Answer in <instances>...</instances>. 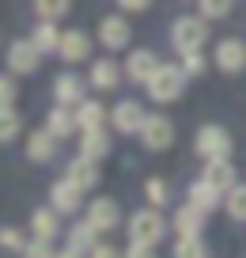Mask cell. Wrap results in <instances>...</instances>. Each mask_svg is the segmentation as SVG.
<instances>
[{"instance_id":"obj_1","label":"cell","mask_w":246,"mask_h":258,"mask_svg":"<svg viewBox=\"0 0 246 258\" xmlns=\"http://www.w3.org/2000/svg\"><path fill=\"white\" fill-rule=\"evenodd\" d=\"M186 80H190V76H186L182 64H159L155 73L148 76L144 88H148V95L155 99V103H178L182 91H186Z\"/></svg>"},{"instance_id":"obj_2","label":"cell","mask_w":246,"mask_h":258,"mask_svg":"<svg viewBox=\"0 0 246 258\" xmlns=\"http://www.w3.org/2000/svg\"><path fill=\"white\" fill-rule=\"evenodd\" d=\"M125 228H129V239L133 243H151V247H159V239L167 235V220H163V213L155 205L151 209H136Z\"/></svg>"},{"instance_id":"obj_3","label":"cell","mask_w":246,"mask_h":258,"mask_svg":"<svg viewBox=\"0 0 246 258\" xmlns=\"http://www.w3.org/2000/svg\"><path fill=\"white\" fill-rule=\"evenodd\" d=\"M231 148H235V141L223 125H201L193 137V152L201 160H231Z\"/></svg>"},{"instance_id":"obj_4","label":"cell","mask_w":246,"mask_h":258,"mask_svg":"<svg viewBox=\"0 0 246 258\" xmlns=\"http://www.w3.org/2000/svg\"><path fill=\"white\" fill-rule=\"evenodd\" d=\"M208 42V27H205V16H182L171 23V46L178 53H190V49H201Z\"/></svg>"},{"instance_id":"obj_5","label":"cell","mask_w":246,"mask_h":258,"mask_svg":"<svg viewBox=\"0 0 246 258\" xmlns=\"http://www.w3.org/2000/svg\"><path fill=\"white\" fill-rule=\"evenodd\" d=\"M140 145L148 152H167L175 145V125H171L167 114H148L140 125Z\"/></svg>"},{"instance_id":"obj_6","label":"cell","mask_w":246,"mask_h":258,"mask_svg":"<svg viewBox=\"0 0 246 258\" xmlns=\"http://www.w3.org/2000/svg\"><path fill=\"white\" fill-rule=\"evenodd\" d=\"M144 118H148V110H144L136 99H121V103L114 106V114H110V125H114L118 137H140Z\"/></svg>"},{"instance_id":"obj_7","label":"cell","mask_w":246,"mask_h":258,"mask_svg":"<svg viewBox=\"0 0 246 258\" xmlns=\"http://www.w3.org/2000/svg\"><path fill=\"white\" fill-rule=\"evenodd\" d=\"M38 64H42V53H38V46H34L31 38H19V42L8 46V73L34 76V73H38Z\"/></svg>"},{"instance_id":"obj_8","label":"cell","mask_w":246,"mask_h":258,"mask_svg":"<svg viewBox=\"0 0 246 258\" xmlns=\"http://www.w3.org/2000/svg\"><path fill=\"white\" fill-rule=\"evenodd\" d=\"M79 202H84V186H76L68 175L57 178V182L49 186V205H53L61 217H72V213H79Z\"/></svg>"},{"instance_id":"obj_9","label":"cell","mask_w":246,"mask_h":258,"mask_svg":"<svg viewBox=\"0 0 246 258\" xmlns=\"http://www.w3.org/2000/svg\"><path fill=\"white\" fill-rule=\"evenodd\" d=\"M57 148H61V137H57L53 129H34V133H27V160L31 163H53Z\"/></svg>"},{"instance_id":"obj_10","label":"cell","mask_w":246,"mask_h":258,"mask_svg":"<svg viewBox=\"0 0 246 258\" xmlns=\"http://www.w3.org/2000/svg\"><path fill=\"white\" fill-rule=\"evenodd\" d=\"M212 61H216V69H220V73L235 76V73H242V69H246V46H242L238 38H220V42H216Z\"/></svg>"},{"instance_id":"obj_11","label":"cell","mask_w":246,"mask_h":258,"mask_svg":"<svg viewBox=\"0 0 246 258\" xmlns=\"http://www.w3.org/2000/svg\"><path fill=\"white\" fill-rule=\"evenodd\" d=\"M99 42H103L106 49H125L129 42H133V27L121 16H106L103 23H99Z\"/></svg>"},{"instance_id":"obj_12","label":"cell","mask_w":246,"mask_h":258,"mask_svg":"<svg viewBox=\"0 0 246 258\" xmlns=\"http://www.w3.org/2000/svg\"><path fill=\"white\" fill-rule=\"evenodd\" d=\"M88 220L99 228V232H114V228L121 224V209L114 198H95V202L88 205Z\"/></svg>"},{"instance_id":"obj_13","label":"cell","mask_w":246,"mask_h":258,"mask_svg":"<svg viewBox=\"0 0 246 258\" xmlns=\"http://www.w3.org/2000/svg\"><path fill=\"white\" fill-rule=\"evenodd\" d=\"M64 175L72 178L76 186H84V190H91V186H99V160H91V156H72L68 163H64Z\"/></svg>"},{"instance_id":"obj_14","label":"cell","mask_w":246,"mask_h":258,"mask_svg":"<svg viewBox=\"0 0 246 258\" xmlns=\"http://www.w3.org/2000/svg\"><path fill=\"white\" fill-rule=\"evenodd\" d=\"M159 69V57L151 53V49H133L129 53V61H125V76L133 84H148V76Z\"/></svg>"},{"instance_id":"obj_15","label":"cell","mask_w":246,"mask_h":258,"mask_svg":"<svg viewBox=\"0 0 246 258\" xmlns=\"http://www.w3.org/2000/svg\"><path fill=\"white\" fill-rule=\"evenodd\" d=\"M46 129H53L57 137H76L79 133V118H76V106H61L57 103L53 110H49V118H46Z\"/></svg>"},{"instance_id":"obj_16","label":"cell","mask_w":246,"mask_h":258,"mask_svg":"<svg viewBox=\"0 0 246 258\" xmlns=\"http://www.w3.org/2000/svg\"><path fill=\"white\" fill-rule=\"evenodd\" d=\"M61 61H68V64H76V61H84V57L91 53V38L84 31H61Z\"/></svg>"},{"instance_id":"obj_17","label":"cell","mask_w":246,"mask_h":258,"mask_svg":"<svg viewBox=\"0 0 246 258\" xmlns=\"http://www.w3.org/2000/svg\"><path fill=\"white\" fill-rule=\"evenodd\" d=\"M53 99L61 106H79L84 103V80H79L76 73H61L53 84Z\"/></svg>"},{"instance_id":"obj_18","label":"cell","mask_w":246,"mask_h":258,"mask_svg":"<svg viewBox=\"0 0 246 258\" xmlns=\"http://www.w3.org/2000/svg\"><path fill=\"white\" fill-rule=\"evenodd\" d=\"M186 198H190L193 205H197L201 213H212L223 205V194L216 190L212 182H205V178H197V182H190V190H186Z\"/></svg>"},{"instance_id":"obj_19","label":"cell","mask_w":246,"mask_h":258,"mask_svg":"<svg viewBox=\"0 0 246 258\" xmlns=\"http://www.w3.org/2000/svg\"><path fill=\"white\" fill-rule=\"evenodd\" d=\"M205 217H208V213H201L193 202H186L182 209L175 213V220H171V224H175L178 235H201V232H205Z\"/></svg>"},{"instance_id":"obj_20","label":"cell","mask_w":246,"mask_h":258,"mask_svg":"<svg viewBox=\"0 0 246 258\" xmlns=\"http://www.w3.org/2000/svg\"><path fill=\"white\" fill-rule=\"evenodd\" d=\"M121 73H125V69H118V61H110V57H99V61L91 64V73H88V80L95 84L99 91H110V88H118Z\"/></svg>"},{"instance_id":"obj_21","label":"cell","mask_w":246,"mask_h":258,"mask_svg":"<svg viewBox=\"0 0 246 258\" xmlns=\"http://www.w3.org/2000/svg\"><path fill=\"white\" fill-rule=\"evenodd\" d=\"M79 152L91 160H106L110 156V133L106 129H79Z\"/></svg>"},{"instance_id":"obj_22","label":"cell","mask_w":246,"mask_h":258,"mask_svg":"<svg viewBox=\"0 0 246 258\" xmlns=\"http://www.w3.org/2000/svg\"><path fill=\"white\" fill-rule=\"evenodd\" d=\"M201 178H205V182H212L220 194H227L231 186H235V167H231L227 160H205V171H201Z\"/></svg>"},{"instance_id":"obj_23","label":"cell","mask_w":246,"mask_h":258,"mask_svg":"<svg viewBox=\"0 0 246 258\" xmlns=\"http://www.w3.org/2000/svg\"><path fill=\"white\" fill-rule=\"evenodd\" d=\"M31 42L38 46V53H57V49H61V31H57L53 19H42V23L34 27Z\"/></svg>"},{"instance_id":"obj_24","label":"cell","mask_w":246,"mask_h":258,"mask_svg":"<svg viewBox=\"0 0 246 258\" xmlns=\"http://www.w3.org/2000/svg\"><path fill=\"white\" fill-rule=\"evenodd\" d=\"M57 217H61V213L53 209V205H49V209H34L31 213V232L38 235V239H57Z\"/></svg>"},{"instance_id":"obj_25","label":"cell","mask_w":246,"mask_h":258,"mask_svg":"<svg viewBox=\"0 0 246 258\" xmlns=\"http://www.w3.org/2000/svg\"><path fill=\"white\" fill-rule=\"evenodd\" d=\"M76 118H79V129H103L106 125V110L95 99H84V103L76 106Z\"/></svg>"},{"instance_id":"obj_26","label":"cell","mask_w":246,"mask_h":258,"mask_svg":"<svg viewBox=\"0 0 246 258\" xmlns=\"http://www.w3.org/2000/svg\"><path fill=\"white\" fill-rule=\"evenodd\" d=\"M23 133V118H19L16 106H0V145H12V141Z\"/></svg>"},{"instance_id":"obj_27","label":"cell","mask_w":246,"mask_h":258,"mask_svg":"<svg viewBox=\"0 0 246 258\" xmlns=\"http://www.w3.org/2000/svg\"><path fill=\"white\" fill-rule=\"evenodd\" d=\"M68 243H72V247H79V250H91L99 243V228L91 224V220H79V224L68 228Z\"/></svg>"},{"instance_id":"obj_28","label":"cell","mask_w":246,"mask_h":258,"mask_svg":"<svg viewBox=\"0 0 246 258\" xmlns=\"http://www.w3.org/2000/svg\"><path fill=\"white\" fill-rule=\"evenodd\" d=\"M223 205H227V217L238 220V224H246V186H231L227 194H223Z\"/></svg>"},{"instance_id":"obj_29","label":"cell","mask_w":246,"mask_h":258,"mask_svg":"<svg viewBox=\"0 0 246 258\" xmlns=\"http://www.w3.org/2000/svg\"><path fill=\"white\" fill-rule=\"evenodd\" d=\"M171 258H208V247H205L201 235H178L175 254H171Z\"/></svg>"},{"instance_id":"obj_30","label":"cell","mask_w":246,"mask_h":258,"mask_svg":"<svg viewBox=\"0 0 246 258\" xmlns=\"http://www.w3.org/2000/svg\"><path fill=\"white\" fill-rule=\"evenodd\" d=\"M34 12H38L42 19H64L72 12V0H34Z\"/></svg>"},{"instance_id":"obj_31","label":"cell","mask_w":246,"mask_h":258,"mask_svg":"<svg viewBox=\"0 0 246 258\" xmlns=\"http://www.w3.org/2000/svg\"><path fill=\"white\" fill-rule=\"evenodd\" d=\"M231 4L235 0H197V12L205 19H223V16H231Z\"/></svg>"},{"instance_id":"obj_32","label":"cell","mask_w":246,"mask_h":258,"mask_svg":"<svg viewBox=\"0 0 246 258\" xmlns=\"http://www.w3.org/2000/svg\"><path fill=\"white\" fill-rule=\"evenodd\" d=\"M144 194H148V202L155 205V209H163V205H167V198H171V190H167V182H163V178H148V182H144Z\"/></svg>"},{"instance_id":"obj_33","label":"cell","mask_w":246,"mask_h":258,"mask_svg":"<svg viewBox=\"0 0 246 258\" xmlns=\"http://www.w3.org/2000/svg\"><path fill=\"white\" fill-rule=\"evenodd\" d=\"M27 243H31V239H23L16 228H0V247H4V250H12V254H23Z\"/></svg>"},{"instance_id":"obj_34","label":"cell","mask_w":246,"mask_h":258,"mask_svg":"<svg viewBox=\"0 0 246 258\" xmlns=\"http://www.w3.org/2000/svg\"><path fill=\"white\" fill-rule=\"evenodd\" d=\"M23 258H57V250H53V239H38V235H34V239L27 243Z\"/></svg>"},{"instance_id":"obj_35","label":"cell","mask_w":246,"mask_h":258,"mask_svg":"<svg viewBox=\"0 0 246 258\" xmlns=\"http://www.w3.org/2000/svg\"><path fill=\"white\" fill-rule=\"evenodd\" d=\"M16 95H19L16 76H12V73H0V106H12V103H16Z\"/></svg>"},{"instance_id":"obj_36","label":"cell","mask_w":246,"mask_h":258,"mask_svg":"<svg viewBox=\"0 0 246 258\" xmlns=\"http://www.w3.org/2000/svg\"><path fill=\"white\" fill-rule=\"evenodd\" d=\"M182 69H186V76H201V73L208 69V64H205V53H201V49L182 53Z\"/></svg>"},{"instance_id":"obj_37","label":"cell","mask_w":246,"mask_h":258,"mask_svg":"<svg viewBox=\"0 0 246 258\" xmlns=\"http://www.w3.org/2000/svg\"><path fill=\"white\" fill-rule=\"evenodd\" d=\"M125 258H155V247L151 243H129Z\"/></svg>"},{"instance_id":"obj_38","label":"cell","mask_w":246,"mask_h":258,"mask_svg":"<svg viewBox=\"0 0 246 258\" xmlns=\"http://www.w3.org/2000/svg\"><path fill=\"white\" fill-rule=\"evenodd\" d=\"M91 258H125V250L110 247V243H95V247H91Z\"/></svg>"},{"instance_id":"obj_39","label":"cell","mask_w":246,"mask_h":258,"mask_svg":"<svg viewBox=\"0 0 246 258\" xmlns=\"http://www.w3.org/2000/svg\"><path fill=\"white\" fill-rule=\"evenodd\" d=\"M118 8H121V12H148L151 0H118Z\"/></svg>"},{"instance_id":"obj_40","label":"cell","mask_w":246,"mask_h":258,"mask_svg":"<svg viewBox=\"0 0 246 258\" xmlns=\"http://www.w3.org/2000/svg\"><path fill=\"white\" fill-rule=\"evenodd\" d=\"M57 258H91V250H79V247H64V250H57Z\"/></svg>"}]
</instances>
